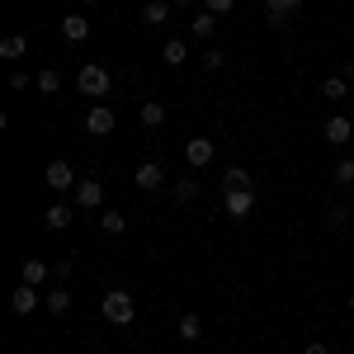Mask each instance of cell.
Segmentation results:
<instances>
[{"mask_svg": "<svg viewBox=\"0 0 354 354\" xmlns=\"http://www.w3.org/2000/svg\"><path fill=\"white\" fill-rule=\"evenodd\" d=\"M76 203H81V208H100V203H104V185H100V180H81V185H76Z\"/></svg>", "mask_w": 354, "mask_h": 354, "instance_id": "obj_11", "label": "cell"}, {"mask_svg": "<svg viewBox=\"0 0 354 354\" xmlns=\"http://www.w3.org/2000/svg\"><path fill=\"white\" fill-rule=\"evenodd\" d=\"M350 312H354V293H350Z\"/></svg>", "mask_w": 354, "mask_h": 354, "instance_id": "obj_37", "label": "cell"}, {"mask_svg": "<svg viewBox=\"0 0 354 354\" xmlns=\"http://www.w3.org/2000/svg\"><path fill=\"white\" fill-rule=\"evenodd\" d=\"M170 5H189V0H170Z\"/></svg>", "mask_w": 354, "mask_h": 354, "instance_id": "obj_35", "label": "cell"}, {"mask_svg": "<svg viewBox=\"0 0 354 354\" xmlns=\"http://www.w3.org/2000/svg\"><path fill=\"white\" fill-rule=\"evenodd\" d=\"M33 307H38V288H33V283H19V288L10 293V312H15V317H28Z\"/></svg>", "mask_w": 354, "mask_h": 354, "instance_id": "obj_9", "label": "cell"}, {"mask_svg": "<svg viewBox=\"0 0 354 354\" xmlns=\"http://www.w3.org/2000/svg\"><path fill=\"white\" fill-rule=\"evenodd\" d=\"M43 185L48 189H57V194H66V189H76L81 180H76V170L66 161H48V170H43Z\"/></svg>", "mask_w": 354, "mask_h": 354, "instance_id": "obj_3", "label": "cell"}, {"mask_svg": "<svg viewBox=\"0 0 354 354\" xmlns=\"http://www.w3.org/2000/svg\"><path fill=\"white\" fill-rule=\"evenodd\" d=\"M48 312H53V317H62V312H66V307H71V293H66V283H62V288H57V293H48Z\"/></svg>", "mask_w": 354, "mask_h": 354, "instance_id": "obj_22", "label": "cell"}, {"mask_svg": "<svg viewBox=\"0 0 354 354\" xmlns=\"http://www.w3.org/2000/svg\"><path fill=\"white\" fill-rule=\"evenodd\" d=\"M142 123H147V128H161L165 123V104H142Z\"/></svg>", "mask_w": 354, "mask_h": 354, "instance_id": "obj_24", "label": "cell"}, {"mask_svg": "<svg viewBox=\"0 0 354 354\" xmlns=\"http://www.w3.org/2000/svg\"><path fill=\"white\" fill-rule=\"evenodd\" d=\"M265 19H270V28H288V19H293V15H274V10H265Z\"/></svg>", "mask_w": 354, "mask_h": 354, "instance_id": "obj_32", "label": "cell"}, {"mask_svg": "<svg viewBox=\"0 0 354 354\" xmlns=\"http://www.w3.org/2000/svg\"><path fill=\"white\" fill-rule=\"evenodd\" d=\"M185 161H189L194 170L208 165L213 161V137H189V142H185Z\"/></svg>", "mask_w": 354, "mask_h": 354, "instance_id": "obj_7", "label": "cell"}, {"mask_svg": "<svg viewBox=\"0 0 354 354\" xmlns=\"http://www.w3.org/2000/svg\"><path fill=\"white\" fill-rule=\"evenodd\" d=\"M302 354H330V350H326V345H322V340H312V345H307V350H302Z\"/></svg>", "mask_w": 354, "mask_h": 354, "instance_id": "obj_33", "label": "cell"}, {"mask_svg": "<svg viewBox=\"0 0 354 354\" xmlns=\"http://www.w3.org/2000/svg\"><path fill=\"white\" fill-rule=\"evenodd\" d=\"M340 76H345V81H354V62H345V66H340Z\"/></svg>", "mask_w": 354, "mask_h": 354, "instance_id": "obj_34", "label": "cell"}, {"mask_svg": "<svg viewBox=\"0 0 354 354\" xmlns=\"http://www.w3.org/2000/svg\"><path fill=\"white\" fill-rule=\"evenodd\" d=\"M161 185H165V170L156 161H142V165H137V189H142V194H156Z\"/></svg>", "mask_w": 354, "mask_h": 354, "instance_id": "obj_6", "label": "cell"}, {"mask_svg": "<svg viewBox=\"0 0 354 354\" xmlns=\"http://www.w3.org/2000/svg\"><path fill=\"white\" fill-rule=\"evenodd\" d=\"M43 227H48V232H66V227H71V208H66V203H53V208L43 213Z\"/></svg>", "mask_w": 354, "mask_h": 354, "instance_id": "obj_14", "label": "cell"}, {"mask_svg": "<svg viewBox=\"0 0 354 354\" xmlns=\"http://www.w3.org/2000/svg\"><path fill=\"white\" fill-rule=\"evenodd\" d=\"M48 279H53V265L28 255V260H24V283H33V288H38V283H48Z\"/></svg>", "mask_w": 354, "mask_h": 354, "instance_id": "obj_13", "label": "cell"}, {"mask_svg": "<svg viewBox=\"0 0 354 354\" xmlns=\"http://www.w3.org/2000/svg\"><path fill=\"white\" fill-rule=\"evenodd\" d=\"M104 232H109V236H118V232H123V227H128V218H123V213H104Z\"/></svg>", "mask_w": 354, "mask_h": 354, "instance_id": "obj_27", "label": "cell"}, {"mask_svg": "<svg viewBox=\"0 0 354 354\" xmlns=\"http://www.w3.org/2000/svg\"><path fill=\"white\" fill-rule=\"evenodd\" d=\"M113 123H118V118H113L109 104H95V109L85 113V133H90V137H109V133H113Z\"/></svg>", "mask_w": 354, "mask_h": 354, "instance_id": "obj_4", "label": "cell"}, {"mask_svg": "<svg viewBox=\"0 0 354 354\" xmlns=\"http://www.w3.org/2000/svg\"><path fill=\"white\" fill-rule=\"evenodd\" d=\"M322 95H326V100H345V95H350V81H345V76H326V81H322Z\"/></svg>", "mask_w": 354, "mask_h": 354, "instance_id": "obj_19", "label": "cell"}, {"mask_svg": "<svg viewBox=\"0 0 354 354\" xmlns=\"http://www.w3.org/2000/svg\"><path fill=\"white\" fill-rule=\"evenodd\" d=\"M24 53H28V38H24V33H10V38L0 43V57H5V62H19Z\"/></svg>", "mask_w": 354, "mask_h": 354, "instance_id": "obj_17", "label": "cell"}, {"mask_svg": "<svg viewBox=\"0 0 354 354\" xmlns=\"http://www.w3.org/2000/svg\"><path fill=\"white\" fill-rule=\"evenodd\" d=\"M232 5H236V0H203V10H208V15H227Z\"/></svg>", "mask_w": 354, "mask_h": 354, "instance_id": "obj_30", "label": "cell"}, {"mask_svg": "<svg viewBox=\"0 0 354 354\" xmlns=\"http://www.w3.org/2000/svg\"><path fill=\"white\" fill-rule=\"evenodd\" d=\"M203 335V322H198V312H185L180 317V340H198Z\"/></svg>", "mask_w": 354, "mask_h": 354, "instance_id": "obj_20", "label": "cell"}, {"mask_svg": "<svg viewBox=\"0 0 354 354\" xmlns=\"http://www.w3.org/2000/svg\"><path fill=\"white\" fill-rule=\"evenodd\" d=\"M222 208H227V218H245L255 208V189H227L222 194Z\"/></svg>", "mask_w": 354, "mask_h": 354, "instance_id": "obj_5", "label": "cell"}, {"mask_svg": "<svg viewBox=\"0 0 354 354\" xmlns=\"http://www.w3.org/2000/svg\"><path fill=\"white\" fill-rule=\"evenodd\" d=\"M170 198H175V203H189V198H198V180H175V185H170Z\"/></svg>", "mask_w": 354, "mask_h": 354, "instance_id": "obj_18", "label": "cell"}, {"mask_svg": "<svg viewBox=\"0 0 354 354\" xmlns=\"http://www.w3.org/2000/svg\"><path fill=\"white\" fill-rule=\"evenodd\" d=\"M326 222H330V227H335V232H340V227H350V208H345V203H330Z\"/></svg>", "mask_w": 354, "mask_h": 354, "instance_id": "obj_26", "label": "cell"}, {"mask_svg": "<svg viewBox=\"0 0 354 354\" xmlns=\"http://www.w3.org/2000/svg\"><path fill=\"white\" fill-rule=\"evenodd\" d=\"M165 19H170V0H147V5H142V24L161 28Z\"/></svg>", "mask_w": 354, "mask_h": 354, "instance_id": "obj_12", "label": "cell"}, {"mask_svg": "<svg viewBox=\"0 0 354 354\" xmlns=\"http://www.w3.org/2000/svg\"><path fill=\"white\" fill-rule=\"evenodd\" d=\"M53 279L66 283V279H71V260H53Z\"/></svg>", "mask_w": 354, "mask_h": 354, "instance_id": "obj_31", "label": "cell"}, {"mask_svg": "<svg viewBox=\"0 0 354 354\" xmlns=\"http://www.w3.org/2000/svg\"><path fill=\"white\" fill-rule=\"evenodd\" d=\"M62 38H66V43H85V38H90V19H85V15H66V19H62Z\"/></svg>", "mask_w": 354, "mask_h": 354, "instance_id": "obj_10", "label": "cell"}, {"mask_svg": "<svg viewBox=\"0 0 354 354\" xmlns=\"http://www.w3.org/2000/svg\"><path fill=\"white\" fill-rule=\"evenodd\" d=\"M161 57H165V66H185V57H189V43L185 38H170L161 48Z\"/></svg>", "mask_w": 354, "mask_h": 354, "instance_id": "obj_16", "label": "cell"}, {"mask_svg": "<svg viewBox=\"0 0 354 354\" xmlns=\"http://www.w3.org/2000/svg\"><path fill=\"white\" fill-rule=\"evenodd\" d=\"M350 354H354V350H350Z\"/></svg>", "mask_w": 354, "mask_h": 354, "instance_id": "obj_38", "label": "cell"}, {"mask_svg": "<svg viewBox=\"0 0 354 354\" xmlns=\"http://www.w3.org/2000/svg\"><path fill=\"white\" fill-rule=\"evenodd\" d=\"M265 10H274V15H293V10H302V0H265Z\"/></svg>", "mask_w": 354, "mask_h": 354, "instance_id": "obj_28", "label": "cell"}, {"mask_svg": "<svg viewBox=\"0 0 354 354\" xmlns=\"http://www.w3.org/2000/svg\"><path fill=\"white\" fill-rule=\"evenodd\" d=\"M213 28H218V15H208V10H203V15L189 24V33H194V38H213Z\"/></svg>", "mask_w": 354, "mask_h": 354, "instance_id": "obj_21", "label": "cell"}, {"mask_svg": "<svg viewBox=\"0 0 354 354\" xmlns=\"http://www.w3.org/2000/svg\"><path fill=\"white\" fill-rule=\"evenodd\" d=\"M222 66H227V62H222L218 48H213V53H203V71H222Z\"/></svg>", "mask_w": 354, "mask_h": 354, "instance_id": "obj_29", "label": "cell"}, {"mask_svg": "<svg viewBox=\"0 0 354 354\" xmlns=\"http://www.w3.org/2000/svg\"><path fill=\"white\" fill-rule=\"evenodd\" d=\"M322 133H326V142H330V147H345V142L354 137V128H350V118H340V113H330L326 123H322Z\"/></svg>", "mask_w": 354, "mask_h": 354, "instance_id": "obj_8", "label": "cell"}, {"mask_svg": "<svg viewBox=\"0 0 354 354\" xmlns=\"http://www.w3.org/2000/svg\"><path fill=\"white\" fill-rule=\"evenodd\" d=\"M38 90H43V95H57V90H62V76H57L53 66H48V71H38Z\"/></svg>", "mask_w": 354, "mask_h": 354, "instance_id": "obj_25", "label": "cell"}, {"mask_svg": "<svg viewBox=\"0 0 354 354\" xmlns=\"http://www.w3.org/2000/svg\"><path fill=\"white\" fill-rule=\"evenodd\" d=\"M227 189H255V180H250V170H241V165H232L227 175H222V194Z\"/></svg>", "mask_w": 354, "mask_h": 354, "instance_id": "obj_15", "label": "cell"}, {"mask_svg": "<svg viewBox=\"0 0 354 354\" xmlns=\"http://www.w3.org/2000/svg\"><path fill=\"white\" fill-rule=\"evenodd\" d=\"M100 307H104V322H113V326H133L137 322V302L128 288H109Z\"/></svg>", "mask_w": 354, "mask_h": 354, "instance_id": "obj_2", "label": "cell"}, {"mask_svg": "<svg viewBox=\"0 0 354 354\" xmlns=\"http://www.w3.org/2000/svg\"><path fill=\"white\" fill-rule=\"evenodd\" d=\"M81 5H100V0H81Z\"/></svg>", "mask_w": 354, "mask_h": 354, "instance_id": "obj_36", "label": "cell"}, {"mask_svg": "<svg viewBox=\"0 0 354 354\" xmlns=\"http://www.w3.org/2000/svg\"><path fill=\"white\" fill-rule=\"evenodd\" d=\"M113 85V71L104 66V62H85L81 71H76V90H81L85 100H104Z\"/></svg>", "mask_w": 354, "mask_h": 354, "instance_id": "obj_1", "label": "cell"}, {"mask_svg": "<svg viewBox=\"0 0 354 354\" xmlns=\"http://www.w3.org/2000/svg\"><path fill=\"white\" fill-rule=\"evenodd\" d=\"M330 180H335V185H345V189H350V185H354V156H345V161L335 165V170H330Z\"/></svg>", "mask_w": 354, "mask_h": 354, "instance_id": "obj_23", "label": "cell"}]
</instances>
